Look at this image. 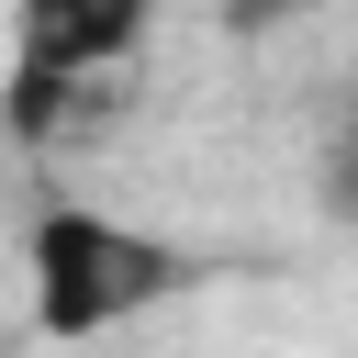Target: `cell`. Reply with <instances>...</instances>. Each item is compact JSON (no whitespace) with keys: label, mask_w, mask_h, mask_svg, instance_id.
<instances>
[{"label":"cell","mask_w":358,"mask_h":358,"mask_svg":"<svg viewBox=\"0 0 358 358\" xmlns=\"http://www.w3.org/2000/svg\"><path fill=\"white\" fill-rule=\"evenodd\" d=\"M22 291H34V336L45 347H90V336H123L134 313L179 302L190 291V257L101 201H45L34 235H22Z\"/></svg>","instance_id":"cell-1"},{"label":"cell","mask_w":358,"mask_h":358,"mask_svg":"<svg viewBox=\"0 0 358 358\" xmlns=\"http://www.w3.org/2000/svg\"><path fill=\"white\" fill-rule=\"evenodd\" d=\"M22 11V67L34 78H101V67H123L134 45H145V22L168 11V0H11Z\"/></svg>","instance_id":"cell-2"},{"label":"cell","mask_w":358,"mask_h":358,"mask_svg":"<svg viewBox=\"0 0 358 358\" xmlns=\"http://www.w3.org/2000/svg\"><path fill=\"white\" fill-rule=\"evenodd\" d=\"M224 11V34H280V22H302L313 0H213Z\"/></svg>","instance_id":"cell-3"}]
</instances>
